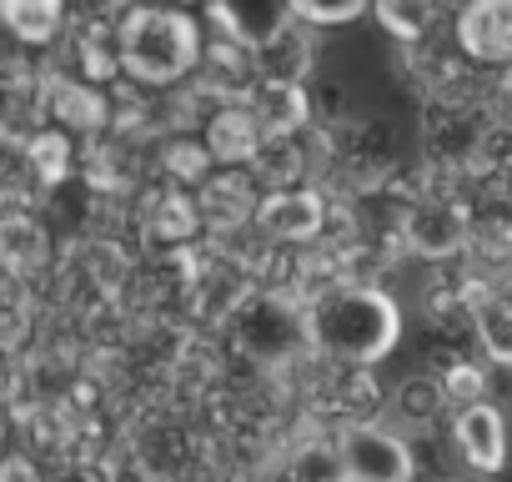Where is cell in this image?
Instances as JSON below:
<instances>
[{
	"label": "cell",
	"instance_id": "7a4b0ae2",
	"mask_svg": "<svg viewBox=\"0 0 512 482\" xmlns=\"http://www.w3.org/2000/svg\"><path fill=\"white\" fill-rule=\"evenodd\" d=\"M116 46H121V66L146 86H171V81L191 76L196 61H201L196 21L181 16V11H161V6L131 11Z\"/></svg>",
	"mask_w": 512,
	"mask_h": 482
},
{
	"label": "cell",
	"instance_id": "30bf717a",
	"mask_svg": "<svg viewBox=\"0 0 512 482\" xmlns=\"http://www.w3.org/2000/svg\"><path fill=\"white\" fill-rule=\"evenodd\" d=\"M262 126H256V116L246 106H231L221 116H211V131H206V151L216 161H251L256 151H262Z\"/></svg>",
	"mask_w": 512,
	"mask_h": 482
},
{
	"label": "cell",
	"instance_id": "8992f818",
	"mask_svg": "<svg viewBox=\"0 0 512 482\" xmlns=\"http://www.w3.org/2000/svg\"><path fill=\"white\" fill-rule=\"evenodd\" d=\"M407 247L422 252V257H452L462 252L467 241V211L447 196H422L412 211H407Z\"/></svg>",
	"mask_w": 512,
	"mask_h": 482
},
{
	"label": "cell",
	"instance_id": "2e32d148",
	"mask_svg": "<svg viewBox=\"0 0 512 482\" xmlns=\"http://www.w3.org/2000/svg\"><path fill=\"white\" fill-rule=\"evenodd\" d=\"M442 397H452L457 407H472V402H487V377L477 372V367H467V362H452L447 372H442Z\"/></svg>",
	"mask_w": 512,
	"mask_h": 482
},
{
	"label": "cell",
	"instance_id": "7c38bea8",
	"mask_svg": "<svg viewBox=\"0 0 512 482\" xmlns=\"http://www.w3.org/2000/svg\"><path fill=\"white\" fill-rule=\"evenodd\" d=\"M46 257V231L26 211L0 216V272H26Z\"/></svg>",
	"mask_w": 512,
	"mask_h": 482
},
{
	"label": "cell",
	"instance_id": "ba28073f",
	"mask_svg": "<svg viewBox=\"0 0 512 482\" xmlns=\"http://www.w3.org/2000/svg\"><path fill=\"white\" fill-rule=\"evenodd\" d=\"M251 116H256V126H262L267 136H287V131H297L307 116H312V106H307V91H302V81H272V76H262L256 81V91H251V106H246Z\"/></svg>",
	"mask_w": 512,
	"mask_h": 482
},
{
	"label": "cell",
	"instance_id": "9c48e42d",
	"mask_svg": "<svg viewBox=\"0 0 512 482\" xmlns=\"http://www.w3.org/2000/svg\"><path fill=\"white\" fill-rule=\"evenodd\" d=\"M211 16L231 31L226 41H236V46H246L256 56H262L267 46H277L292 26V6H216Z\"/></svg>",
	"mask_w": 512,
	"mask_h": 482
},
{
	"label": "cell",
	"instance_id": "ac0fdd59",
	"mask_svg": "<svg viewBox=\"0 0 512 482\" xmlns=\"http://www.w3.org/2000/svg\"><path fill=\"white\" fill-rule=\"evenodd\" d=\"M367 6H357V0H347V6H292V21H307V26H342V21H357Z\"/></svg>",
	"mask_w": 512,
	"mask_h": 482
},
{
	"label": "cell",
	"instance_id": "8fae6325",
	"mask_svg": "<svg viewBox=\"0 0 512 482\" xmlns=\"http://www.w3.org/2000/svg\"><path fill=\"white\" fill-rule=\"evenodd\" d=\"M61 21H66V11L56 6V0H11V6H0V26H6L16 41H26V46L56 41Z\"/></svg>",
	"mask_w": 512,
	"mask_h": 482
},
{
	"label": "cell",
	"instance_id": "d6986e66",
	"mask_svg": "<svg viewBox=\"0 0 512 482\" xmlns=\"http://www.w3.org/2000/svg\"><path fill=\"white\" fill-rule=\"evenodd\" d=\"M487 297H492V302H502V307H512V277H497V282L487 287Z\"/></svg>",
	"mask_w": 512,
	"mask_h": 482
},
{
	"label": "cell",
	"instance_id": "e0dca14e",
	"mask_svg": "<svg viewBox=\"0 0 512 482\" xmlns=\"http://www.w3.org/2000/svg\"><path fill=\"white\" fill-rule=\"evenodd\" d=\"M397 407H402L412 422H432V417L442 412V387H437V382H407L402 397H397Z\"/></svg>",
	"mask_w": 512,
	"mask_h": 482
},
{
	"label": "cell",
	"instance_id": "277c9868",
	"mask_svg": "<svg viewBox=\"0 0 512 482\" xmlns=\"http://www.w3.org/2000/svg\"><path fill=\"white\" fill-rule=\"evenodd\" d=\"M452 442H457V457L472 472H497L507 462V417H502V407H492V402L457 407Z\"/></svg>",
	"mask_w": 512,
	"mask_h": 482
},
{
	"label": "cell",
	"instance_id": "5bb4252c",
	"mask_svg": "<svg viewBox=\"0 0 512 482\" xmlns=\"http://www.w3.org/2000/svg\"><path fill=\"white\" fill-rule=\"evenodd\" d=\"M472 332H477V347H482L487 362L512 367V307H502L482 292L477 307H472Z\"/></svg>",
	"mask_w": 512,
	"mask_h": 482
},
{
	"label": "cell",
	"instance_id": "ffe728a7",
	"mask_svg": "<svg viewBox=\"0 0 512 482\" xmlns=\"http://www.w3.org/2000/svg\"><path fill=\"white\" fill-rule=\"evenodd\" d=\"M0 447H6V417H0Z\"/></svg>",
	"mask_w": 512,
	"mask_h": 482
},
{
	"label": "cell",
	"instance_id": "5b68a950",
	"mask_svg": "<svg viewBox=\"0 0 512 482\" xmlns=\"http://www.w3.org/2000/svg\"><path fill=\"white\" fill-rule=\"evenodd\" d=\"M256 226L277 241H312L327 226V196L317 186H287L256 206Z\"/></svg>",
	"mask_w": 512,
	"mask_h": 482
},
{
	"label": "cell",
	"instance_id": "9a60e30c",
	"mask_svg": "<svg viewBox=\"0 0 512 482\" xmlns=\"http://www.w3.org/2000/svg\"><path fill=\"white\" fill-rule=\"evenodd\" d=\"M377 16L387 21V31H392L397 41H422V36L432 31V21H437L432 6H377Z\"/></svg>",
	"mask_w": 512,
	"mask_h": 482
},
{
	"label": "cell",
	"instance_id": "4fadbf2b",
	"mask_svg": "<svg viewBox=\"0 0 512 482\" xmlns=\"http://www.w3.org/2000/svg\"><path fill=\"white\" fill-rule=\"evenodd\" d=\"M287 477L292 482H347V462L337 452V437L297 442V452L287 457Z\"/></svg>",
	"mask_w": 512,
	"mask_h": 482
},
{
	"label": "cell",
	"instance_id": "6da1fadb",
	"mask_svg": "<svg viewBox=\"0 0 512 482\" xmlns=\"http://www.w3.org/2000/svg\"><path fill=\"white\" fill-rule=\"evenodd\" d=\"M402 337V312L387 292L362 282H337L307 307V347L332 367H372Z\"/></svg>",
	"mask_w": 512,
	"mask_h": 482
},
{
	"label": "cell",
	"instance_id": "52a82bcc",
	"mask_svg": "<svg viewBox=\"0 0 512 482\" xmlns=\"http://www.w3.org/2000/svg\"><path fill=\"white\" fill-rule=\"evenodd\" d=\"M457 41L477 61H512V0H477L457 16Z\"/></svg>",
	"mask_w": 512,
	"mask_h": 482
},
{
	"label": "cell",
	"instance_id": "3957f363",
	"mask_svg": "<svg viewBox=\"0 0 512 482\" xmlns=\"http://www.w3.org/2000/svg\"><path fill=\"white\" fill-rule=\"evenodd\" d=\"M347 482H412V447L387 422H347L337 432Z\"/></svg>",
	"mask_w": 512,
	"mask_h": 482
}]
</instances>
